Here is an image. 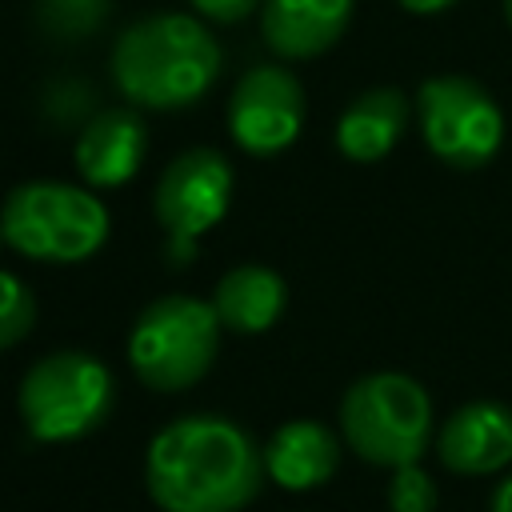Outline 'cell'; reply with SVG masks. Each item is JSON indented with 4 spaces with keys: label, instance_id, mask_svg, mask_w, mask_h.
I'll use <instances>...</instances> for the list:
<instances>
[{
    "label": "cell",
    "instance_id": "cell-19",
    "mask_svg": "<svg viewBox=\"0 0 512 512\" xmlns=\"http://www.w3.org/2000/svg\"><path fill=\"white\" fill-rule=\"evenodd\" d=\"M204 20H216V24H240L248 20L264 0H188Z\"/></svg>",
    "mask_w": 512,
    "mask_h": 512
},
{
    "label": "cell",
    "instance_id": "cell-4",
    "mask_svg": "<svg viewBox=\"0 0 512 512\" xmlns=\"http://www.w3.org/2000/svg\"><path fill=\"white\" fill-rule=\"evenodd\" d=\"M340 436L364 464H416L432 444V396L404 372H368L340 400Z\"/></svg>",
    "mask_w": 512,
    "mask_h": 512
},
{
    "label": "cell",
    "instance_id": "cell-9",
    "mask_svg": "<svg viewBox=\"0 0 512 512\" xmlns=\"http://www.w3.org/2000/svg\"><path fill=\"white\" fill-rule=\"evenodd\" d=\"M304 128V88L280 64H256L232 88L228 136L252 156H276L296 144Z\"/></svg>",
    "mask_w": 512,
    "mask_h": 512
},
{
    "label": "cell",
    "instance_id": "cell-18",
    "mask_svg": "<svg viewBox=\"0 0 512 512\" xmlns=\"http://www.w3.org/2000/svg\"><path fill=\"white\" fill-rule=\"evenodd\" d=\"M388 512H436V480L420 468V460L392 468Z\"/></svg>",
    "mask_w": 512,
    "mask_h": 512
},
{
    "label": "cell",
    "instance_id": "cell-21",
    "mask_svg": "<svg viewBox=\"0 0 512 512\" xmlns=\"http://www.w3.org/2000/svg\"><path fill=\"white\" fill-rule=\"evenodd\" d=\"M488 512H512V472L496 484V492H492V500H488Z\"/></svg>",
    "mask_w": 512,
    "mask_h": 512
},
{
    "label": "cell",
    "instance_id": "cell-7",
    "mask_svg": "<svg viewBox=\"0 0 512 512\" xmlns=\"http://www.w3.org/2000/svg\"><path fill=\"white\" fill-rule=\"evenodd\" d=\"M416 124L424 136V148L456 168L476 172L488 160H496L504 144V112L492 100V92L472 76H428L416 88Z\"/></svg>",
    "mask_w": 512,
    "mask_h": 512
},
{
    "label": "cell",
    "instance_id": "cell-20",
    "mask_svg": "<svg viewBox=\"0 0 512 512\" xmlns=\"http://www.w3.org/2000/svg\"><path fill=\"white\" fill-rule=\"evenodd\" d=\"M396 4L412 16H436V12H448L456 0H396Z\"/></svg>",
    "mask_w": 512,
    "mask_h": 512
},
{
    "label": "cell",
    "instance_id": "cell-13",
    "mask_svg": "<svg viewBox=\"0 0 512 512\" xmlns=\"http://www.w3.org/2000/svg\"><path fill=\"white\" fill-rule=\"evenodd\" d=\"M340 468V440L320 420H288L280 424L264 444V472L288 488L308 492L332 480Z\"/></svg>",
    "mask_w": 512,
    "mask_h": 512
},
{
    "label": "cell",
    "instance_id": "cell-22",
    "mask_svg": "<svg viewBox=\"0 0 512 512\" xmlns=\"http://www.w3.org/2000/svg\"><path fill=\"white\" fill-rule=\"evenodd\" d=\"M504 16H508V24H512V0H504Z\"/></svg>",
    "mask_w": 512,
    "mask_h": 512
},
{
    "label": "cell",
    "instance_id": "cell-8",
    "mask_svg": "<svg viewBox=\"0 0 512 512\" xmlns=\"http://www.w3.org/2000/svg\"><path fill=\"white\" fill-rule=\"evenodd\" d=\"M152 204L168 232V260L192 264L196 240L216 228L232 204V164L216 148H188L160 172Z\"/></svg>",
    "mask_w": 512,
    "mask_h": 512
},
{
    "label": "cell",
    "instance_id": "cell-23",
    "mask_svg": "<svg viewBox=\"0 0 512 512\" xmlns=\"http://www.w3.org/2000/svg\"><path fill=\"white\" fill-rule=\"evenodd\" d=\"M0 244H4V232H0Z\"/></svg>",
    "mask_w": 512,
    "mask_h": 512
},
{
    "label": "cell",
    "instance_id": "cell-14",
    "mask_svg": "<svg viewBox=\"0 0 512 512\" xmlns=\"http://www.w3.org/2000/svg\"><path fill=\"white\" fill-rule=\"evenodd\" d=\"M412 100L400 92V88H368L360 92L336 120V148L344 160H356V164H376L384 160L404 128H408V116H412Z\"/></svg>",
    "mask_w": 512,
    "mask_h": 512
},
{
    "label": "cell",
    "instance_id": "cell-3",
    "mask_svg": "<svg viewBox=\"0 0 512 512\" xmlns=\"http://www.w3.org/2000/svg\"><path fill=\"white\" fill-rule=\"evenodd\" d=\"M4 244L44 264H84L108 244L112 220L96 192L60 180L16 184L0 208Z\"/></svg>",
    "mask_w": 512,
    "mask_h": 512
},
{
    "label": "cell",
    "instance_id": "cell-17",
    "mask_svg": "<svg viewBox=\"0 0 512 512\" xmlns=\"http://www.w3.org/2000/svg\"><path fill=\"white\" fill-rule=\"evenodd\" d=\"M36 324V296L32 288L16 276L0 268V348L20 344Z\"/></svg>",
    "mask_w": 512,
    "mask_h": 512
},
{
    "label": "cell",
    "instance_id": "cell-15",
    "mask_svg": "<svg viewBox=\"0 0 512 512\" xmlns=\"http://www.w3.org/2000/svg\"><path fill=\"white\" fill-rule=\"evenodd\" d=\"M284 304H288V288L280 272H272L268 264H236L216 280V292H212V308L220 324L236 336L268 332L280 320Z\"/></svg>",
    "mask_w": 512,
    "mask_h": 512
},
{
    "label": "cell",
    "instance_id": "cell-1",
    "mask_svg": "<svg viewBox=\"0 0 512 512\" xmlns=\"http://www.w3.org/2000/svg\"><path fill=\"white\" fill-rule=\"evenodd\" d=\"M264 448L224 416L164 424L144 456V484L160 512H240L264 488Z\"/></svg>",
    "mask_w": 512,
    "mask_h": 512
},
{
    "label": "cell",
    "instance_id": "cell-6",
    "mask_svg": "<svg viewBox=\"0 0 512 512\" xmlns=\"http://www.w3.org/2000/svg\"><path fill=\"white\" fill-rule=\"evenodd\" d=\"M116 400L112 372L88 352H48L36 360L16 392L20 420L40 444H68L96 432Z\"/></svg>",
    "mask_w": 512,
    "mask_h": 512
},
{
    "label": "cell",
    "instance_id": "cell-5",
    "mask_svg": "<svg viewBox=\"0 0 512 512\" xmlns=\"http://www.w3.org/2000/svg\"><path fill=\"white\" fill-rule=\"evenodd\" d=\"M220 316L200 296H156L128 332V364L152 392H184L200 384L220 352Z\"/></svg>",
    "mask_w": 512,
    "mask_h": 512
},
{
    "label": "cell",
    "instance_id": "cell-2",
    "mask_svg": "<svg viewBox=\"0 0 512 512\" xmlns=\"http://www.w3.org/2000/svg\"><path fill=\"white\" fill-rule=\"evenodd\" d=\"M108 68L128 104L176 112L196 104L216 84L224 52L204 20L184 12H156L116 36Z\"/></svg>",
    "mask_w": 512,
    "mask_h": 512
},
{
    "label": "cell",
    "instance_id": "cell-11",
    "mask_svg": "<svg viewBox=\"0 0 512 512\" xmlns=\"http://www.w3.org/2000/svg\"><path fill=\"white\" fill-rule=\"evenodd\" d=\"M144 156H148V128H144L140 112H132V108H104V112L88 116L76 136V148H72L76 172L92 188L128 184L140 172Z\"/></svg>",
    "mask_w": 512,
    "mask_h": 512
},
{
    "label": "cell",
    "instance_id": "cell-12",
    "mask_svg": "<svg viewBox=\"0 0 512 512\" xmlns=\"http://www.w3.org/2000/svg\"><path fill=\"white\" fill-rule=\"evenodd\" d=\"M356 0H264L260 36L284 60L324 56L348 28Z\"/></svg>",
    "mask_w": 512,
    "mask_h": 512
},
{
    "label": "cell",
    "instance_id": "cell-10",
    "mask_svg": "<svg viewBox=\"0 0 512 512\" xmlns=\"http://www.w3.org/2000/svg\"><path fill=\"white\" fill-rule=\"evenodd\" d=\"M436 456L456 476H496L512 464V408L468 400L436 432Z\"/></svg>",
    "mask_w": 512,
    "mask_h": 512
},
{
    "label": "cell",
    "instance_id": "cell-16",
    "mask_svg": "<svg viewBox=\"0 0 512 512\" xmlns=\"http://www.w3.org/2000/svg\"><path fill=\"white\" fill-rule=\"evenodd\" d=\"M112 16V0H36V28L48 40H88Z\"/></svg>",
    "mask_w": 512,
    "mask_h": 512
}]
</instances>
